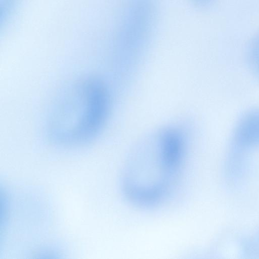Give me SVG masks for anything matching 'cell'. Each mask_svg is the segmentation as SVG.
Masks as SVG:
<instances>
[{
    "label": "cell",
    "instance_id": "2",
    "mask_svg": "<svg viewBox=\"0 0 259 259\" xmlns=\"http://www.w3.org/2000/svg\"><path fill=\"white\" fill-rule=\"evenodd\" d=\"M236 150L259 147V109L248 111L237 123L232 137Z\"/></svg>",
    "mask_w": 259,
    "mask_h": 259
},
{
    "label": "cell",
    "instance_id": "3",
    "mask_svg": "<svg viewBox=\"0 0 259 259\" xmlns=\"http://www.w3.org/2000/svg\"><path fill=\"white\" fill-rule=\"evenodd\" d=\"M159 156L166 168L174 173L181 162L184 153V141L177 130L169 128L160 136Z\"/></svg>",
    "mask_w": 259,
    "mask_h": 259
},
{
    "label": "cell",
    "instance_id": "5",
    "mask_svg": "<svg viewBox=\"0 0 259 259\" xmlns=\"http://www.w3.org/2000/svg\"><path fill=\"white\" fill-rule=\"evenodd\" d=\"M193 2L199 6H203L207 4L210 0H192Z\"/></svg>",
    "mask_w": 259,
    "mask_h": 259
},
{
    "label": "cell",
    "instance_id": "4",
    "mask_svg": "<svg viewBox=\"0 0 259 259\" xmlns=\"http://www.w3.org/2000/svg\"><path fill=\"white\" fill-rule=\"evenodd\" d=\"M250 54L253 66L259 75V34L252 42Z\"/></svg>",
    "mask_w": 259,
    "mask_h": 259
},
{
    "label": "cell",
    "instance_id": "1",
    "mask_svg": "<svg viewBox=\"0 0 259 259\" xmlns=\"http://www.w3.org/2000/svg\"><path fill=\"white\" fill-rule=\"evenodd\" d=\"M109 108L108 92L100 80L88 77L75 82L52 110L48 125L51 140L64 147L92 141L103 127Z\"/></svg>",
    "mask_w": 259,
    "mask_h": 259
}]
</instances>
